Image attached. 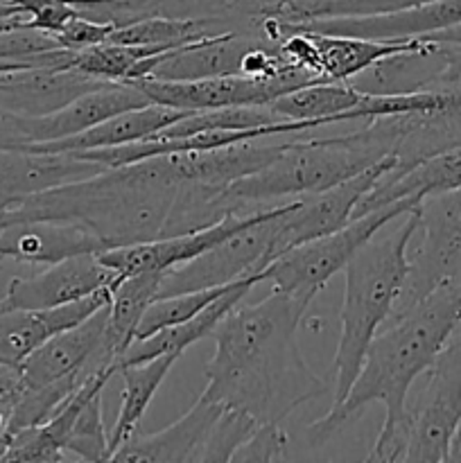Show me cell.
Wrapping results in <instances>:
<instances>
[{"mask_svg":"<svg viewBox=\"0 0 461 463\" xmlns=\"http://www.w3.org/2000/svg\"><path fill=\"white\" fill-rule=\"evenodd\" d=\"M310 303L271 289L258 303L240 301L215 328L203 393L258 423H283L328 383L303 360L296 330Z\"/></svg>","mask_w":461,"mask_h":463,"instance_id":"1","label":"cell"},{"mask_svg":"<svg viewBox=\"0 0 461 463\" xmlns=\"http://www.w3.org/2000/svg\"><path fill=\"white\" fill-rule=\"evenodd\" d=\"M461 324V276L438 285L414 306L393 312L375 333L360 375L339 407L307 428L310 448H324L360 419L371 402L384 405V423L366 461H405L409 389L434 364Z\"/></svg>","mask_w":461,"mask_h":463,"instance_id":"2","label":"cell"},{"mask_svg":"<svg viewBox=\"0 0 461 463\" xmlns=\"http://www.w3.org/2000/svg\"><path fill=\"white\" fill-rule=\"evenodd\" d=\"M387 222L343 267V303L339 310V339L333 360V407L351 393L375 333L391 317L409 274V247L419 231V208ZM398 217V220H400Z\"/></svg>","mask_w":461,"mask_h":463,"instance_id":"3","label":"cell"},{"mask_svg":"<svg viewBox=\"0 0 461 463\" xmlns=\"http://www.w3.org/2000/svg\"><path fill=\"white\" fill-rule=\"evenodd\" d=\"M389 156L393 134L384 116L357 122L355 129L337 136H292L269 165L233 181L229 194L244 211L294 202L353 179Z\"/></svg>","mask_w":461,"mask_h":463,"instance_id":"4","label":"cell"},{"mask_svg":"<svg viewBox=\"0 0 461 463\" xmlns=\"http://www.w3.org/2000/svg\"><path fill=\"white\" fill-rule=\"evenodd\" d=\"M289 203L292 202L262 208L249 224L226 235L202 256L163 271L156 298L224 288L249 276H262L267 265L287 251L283 242V224Z\"/></svg>","mask_w":461,"mask_h":463,"instance_id":"5","label":"cell"},{"mask_svg":"<svg viewBox=\"0 0 461 463\" xmlns=\"http://www.w3.org/2000/svg\"><path fill=\"white\" fill-rule=\"evenodd\" d=\"M420 203L411 199L387 203L364 215L353 217L342 229L328 235H319L307 242L296 244L280 253L262 271V280H269L271 288L312 303L321 289L330 283L337 271H343L353 256L382 229L387 222L398 220L405 213L414 211Z\"/></svg>","mask_w":461,"mask_h":463,"instance_id":"6","label":"cell"},{"mask_svg":"<svg viewBox=\"0 0 461 463\" xmlns=\"http://www.w3.org/2000/svg\"><path fill=\"white\" fill-rule=\"evenodd\" d=\"M425 375L414 405L405 410V461H447L461 420V324Z\"/></svg>","mask_w":461,"mask_h":463,"instance_id":"7","label":"cell"},{"mask_svg":"<svg viewBox=\"0 0 461 463\" xmlns=\"http://www.w3.org/2000/svg\"><path fill=\"white\" fill-rule=\"evenodd\" d=\"M99 369L118 373V351L108 337V303L81 324L50 337L18 364L23 387L27 389L54 384L80 389Z\"/></svg>","mask_w":461,"mask_h":463,"instance_id":"8","label":"cell"},{"mask_svg":"<svg viewBox=\"0 0 461 463\" xmlns=\"http://www.w3.org/2000/svg\"><path fill=\"white\" fill-rule=\"evenodd\" d=\"M419 233V244L409 247V274L393 312L414 306L438 285L461 276V188L420 202Z\"/></svg>","mask_w":461,"mask_h":463,"instance_id":"9","label":"cell"},{"mask_svg":"<svg viewBox=\"0 0 461 463\" xmlns=\"http://www.w3.org/2000/svg\"><path fill=\"white\" fill-rule=\"evenodd\" d=\"M312 81H324V77H316L307 71H292L287 75L269 77V80L226 75L193 81H167L145 77L136 81V86L147 95L149 102L183 109V111H206V109L271 104L280 95L292 93Z\"/></svg>","mask_w":461,"mask_h":463,"instance_id":"10","label":"cell"},{"mask_svg":"<svg viewBox=\"0 0 461 463\" xmlns=\"http://www.w3.org/2000/svg\"><path fill=\"white\" fill-rule=\"evenodd\" d=\"M116 279V271L102 265L98 253H77L32 276L12 279L0 303L5 310H48L90 297Z\"/></svg>","mask_w":461,"mask_h":463,"instance_id":"11","label":"cell"},{"mask_svg":"<svg viewBox=\"0 0 461 463\" xmlns=\"http://www.w3.org/2000/svg\"><path fill=\"white\" fill-rule=\"evenodd\" d=\"M393 170H396V158L389 156L380 161L378 165L369 167V170L360 172L357 176L342 181L333 188L294 199L289 203L283 224L285 249H292L296 244L307 242V240L319 238V235H328L348 224L364 194L371 193L373 185Z\"/></svg>","mask_w":461,"mask_h":463,"instance_id":"12","label":"cell"},{"mask_svg":"<svg viewBox=\"0 0 461 463\" xmlns=\"http://www.w3.org/2000/svg\"><path fill=\"white\" fill-rule=\"evenodd\" d=\"M285 3L287 0H111L107 21L125 25L147 16L194 18L215 23L226 32H253L267 36L262 18L278 16Z\"/></svg>","mask_w":461,"mask_h":463,"instance_id":"13","label":"cell"},{"mask_svg":"<svg viewBox=\"0 0 461 463\" xmlns=\"http://www.w3.org/2000/svg\"><path fill=\"white\" fill-rule=\"evenodd\" d=\"M267 208V206H265ZM262 208L249 213H235V215L224 217L217 224L208 229L193 231V233L170 235V238L149 240V242L129 244V247H116L99 251L98 258L102 265L116 271L118 276L140 274V271H167L172 267H179L183 262H190L193 258L202 256L206 249L215 247L217 242L238 231L240 226L249 224Z\"/></svg>","mask_w":461,"mask_h":463,"instance_id":"14","label":"cell"},{"mask_svg":"<svg viewBox=\"0 0 461 463\" xmlns=\"http://www.w3.org/2000/svg\"><path fill=\"white\" fill-rule=\"evenodd\" d=\"M104 84L108 81L95 80L75 68L27 66L0 71V111L23 118L48 116Z\"/></svg>","mask_w":461,"mask_h":463,"instance_id":"15","label":"cell"},{"mask_svg":"<svg viewBox=\"0 0 461 463\" xmlns=\"http://www.w3.org/2000/svg\"><path fill=\"white\" fill-rule=\"evenodd\" d=\"M224 405L202 392L179 420L152 434L134 432L111 461H206L208 443Z\"/></svg>","mask_w":461,"mask_h":463,"instance_id":"16","label":"cell"},{"mask_svg":"<svg viewBox=\"0 0 461 463\" xmlns=\"http://www.w3.org/2000/svg\"><path fill=\"white\" fill-rule=\"evenodd\" d=\"M461 23V0H429L416 7L400 9V12L380 14V16L360 18H319V21L287 23L289 27L324 34H346L362 36V39L400 41L420 39L434 32Z\"/></svg>","mask_w":461,"mask_h":463,"instance_id":"17","label":"cell"},{"mask_svg":"<svg viewBox=\"0 0 461 463\" xmlns=\"http://www.w3.org/2000/svg\"><path fill=\"white\" fill-rule=\"evenodd\" d=\"M149 104V98L136 84H104L99 89L89 90L72 99L71 104L59 111L39 118L18 116L23 136L27 145L50 143V140L77 136L108 118L118 116L129 109H138Z\"/></svg>","mask_w":461,"mask_h":463,"instance_id":"18","label":"cell"},{"mask_svg":"<svg viewBox=\"0 0 461 463\" xmlns=\"http://www.w3.org/2000/svg\"><path fill=\"white\" fill-rule=\"evenodd\" d=\"M111 285L80 301L48 310H0V364L18 366L34 348L54 335L89 319L95 310L107 306Z\"/></svg>","mask_w":461,"mask_h":463,"instance_id":"19","label":"cell"},{"mask_svg":"<svg viewBox=\"0 0 461 463\" xmlns=\"http://www.w3.org/2000/svg\"><path fill=\"white\" fill-rule=\"evenodd\" d=\"M104 251L90 231L71 222H14L0 226V260L18 265H54L77 253Z\"/></svg>","mask_w":461,"mask_h":463,"instance_id":"20","label":"cell"},{"mask_svg":"<svg viewBox=\"0 0 461 463\" xmlns=\"http://www.w3.org/2000/svg\"><path fill=\"white\" fill-rule=\"evenodd\" d=\"M260 41L271 39L253 34V32H224V34L165 52L152 68L149 77L167 81H193L208 80V77L240 75L244 54Z\"/></svg>","mask_w":461,"mask_h":463,"instance_id":"21","label":"cell"},{"mask_svg":"<svg viewBox=\"0 0 461 463\" xmlns=\"http://www.w3.org/2000/svg\"><path fill=\"white\" fill-rule=\"evenodd\" d=\"M190 111L183 109L165 107V104L149 102L145 107L129 109L118 116L108 118V120L99 122V125L90 127V129L81 131L77 136H68V138L50 140V143H36L27 145L23 149L30 152H50V154H72V152H93V149H111L120 147V145L138 143V140H147L152 136L161 134L176 120L188 116Z\"/></svg>","mask_w":461,"mask_h":463,"instance_id":"22","label":"cell"},{"mask_svg":"<svg viewBox=\"0 0 461 463\" xmlns=\"http://www.w3.org/2000/svg\"><path fill=\"white\" fill-rule=\"evenodd\" d=\"M260 280L262 276H249V279L238 280V283L230 285L220 298H215L211 306H206L202 312L190 317L188 321L167 326V328L158 330V333L149 335V337L136 339V342L120 355L118 369L125 364H140V362L154 360V357L167 355V353L183 355L185 348L202 342V339L211 337V335L215 333L217 326H220V321L224 319L240 301H244V298L249 297V292H251Z\"/></svg>","mask_w":461,"mask_h":463,"instance_id":"23","label":"cell"},{"mask_svg":"<svg viewBox=\"0 0 461 463\" xmlns=\"http://www.w3.org/2000/svg\"><path fill=\"white\" fill-rule=\"evenodd\" d=\"M456 188H461V145L443 149V152L416 163L402 175L382 176L373 185V190L366 193L364 199L357 203L353 217L364 215V213L387 206V203L400 202V199H411V202L420 203L429 194Z\"/></svg>","mask_w":461,"mask_h":463,"instance_id":"24","label":"cell"},{"mask_svg":"<svg viewBox=\"0 0 461 463\" xmlns=\"http://www.w3.org/2000/svg\"><path fill=\"white\" fill-rule=\"evenodd\" d=\"M310 34L315 36L316 52H319L321 77L330 81H351L373 63L420 43V39L380 41L346 34H324V32H310Z\"/></svg>","mask_w":461,"mask_h":463,"instance_id":"25","label":"cell"},{"mask_svg":"<svg viewBox=\"0 0 461 463\" xmlns=\"http://www.w3.org/2000/svg\"><path fill=\"white\" fill-rule=\"evenodd\" d=\"M364 93L348 81H312L292 93L280 95L269 104L283 120H307L324 127L353 122V111L360 107Z\"/></svg>","mask_w":461,"mask_h":463,"instance_id":"26","label":"cell"},{"mask_svg":"<svg viewBox=\"0 0 461 463\" xmlns=\"http://www.w3.org/2000/svg\"><path fill=\"white\" fill-rule=\"evenodd\" d=\"M179 357L181 355H176V353H167V355H158L154 360L140 362V364H125L118 369L122 378V402L116 425L108 434V461L118 448L129 441L131 434L138 432V425L147 411L149 402L156 396L158 387Z\"/></svg>","mask_w":461,"mask_h":463,"instance_id":"27","label":"cell"},{"mask_svg":"<svg viewBox=\"0 0 461 463\" xmlns=\"http://www.w3.org/2000/svg\"><path fill=\"white\" fill-rule=\"evenodd\" d=\"M116 375L99 369L75 392V419L66 441V455L77 461H108V437L104 430V387Z\"/></svg>","mask_w":461,"mask_h":463,"instance_id":"28","label":"cell"},{"mask_svg":"<svg viewBox=\"0 0 461 463\" xmlns=\"http://www.w3.org/2000/svg\"><path fill=\"white\" fill-rule=\"evenodd\" d=\"M161 276V271H140L113 280L108 298V337L116 346L118 360L134 344L145 310L156 301Z\"/></svg>","mask_w":461,"mask_h":463,"instance_id":"29","label":"cell"},{"mask_svg":"<svg viewBox=\"0 0 461 463\" xmlns=\"http://www.w3.org/2000/svg\"><path fill=\"white\" fill-rule=\"evenodd\" d=\"M163 50L143 48V45L98 43L90 48L75 50L71 66L84 75L95 77L108 84H136L149 77L152 68L163 57Z\"/></svg>","mask_w":461,"mask_h":463,"instance_id":"30","label":"cell"},{"mask_svg":"<svg viewBox=\"0 0 461 463\" xmlns=\"http://www.w3.org/2000/svg\"><path fill=\"white\" fill-rule=\"evenodd\" d=\"M220 25L211 21H194V18H170V16H147L138 21L116 25L108 41L122 45H143L156 48L163 52L224 34Z\"/></svg>","mask_w":461,"mask_h":463,"instance_id":"31","label":"cell"},{"mask_svg":"<svg viewBox=\"0 0 461 463\" xmlns=\"http://www.w3.org/2000/svg\"><path fill=\"white\" fill-rule=\"evenodd\" d=\"M429 0H287L278 18L285 23H306L319 18H360L400 12Z\"/></svg>","mask_w":461,"mask_h":463,"instance_id":"32","label":"cell"},{"mask_svg":"<svg viewBox=\"0 0 461 463\" xmlns=\"http://www.w3.org/2000/svg\"><path fill=\"white\" fill-rule=\"evenodd\" d=\"M230 285H224V288L199 289V292L174 294V297H165V298H156V301H154L152 306L145 310L138 330H136V339L149 337V335L158 333V330L167 328V326L188 321L190 317H194L197 312H202L203 307L211 306L215 298H220L221 294L230 288Z\"/></svg>","mask_w":461,"mask_h":463,"instance_id":"33","label":"cell"},{"mask_svg":"<svg viewBox=\"0 0 461 463\" xmlns=\"http://www.w3.org/2000/svg\"><path fill=\"white\" fill-rule=\"evenodd\" d=\"M287 459V434L283 423H260L233 461H283Z\"/></svg>","mask_w":461,"mask_h":463,"instance_id":"34","label":"cell"},{"mask_svg":"<svg viewBox=\"0 0 461 463\" xmlns=\"http://www.w3.org/2000/svg\"><path fill=\"white\" fill-rule=\"evenodd\" d=\"M25 147V136H23L18 116L7 111H0V149H23Z\"/></svg>","mask_w":461,"mask_h":463,"instance_id":"35","label":"cell"},{"mask_svg":"<svg viewBox=\"0 0 461 463\" xmlns=\"http://www.w3.org/2000/svg\"><path fill=\"white\" fill-rule=\"evenodd\" d=\"M420 39L434 41V43H443V45H452V48H461V23L456 25L447 27V30L434 32V34L420 36Z\"/></svg>","mask_w":461,"mask_h":463,"instance_id":"36","label":"cell"},{"mask_svg":"<svg viewBox=\"0 0 461 463\" xmlns=\"http://www.w3.org/2000/svg\"><path fill=\"white\" fill-rule=\"evenodd\" d=\"M14 369L12 366L0 364V407L9 401V393H12L14 387Z\"/></svg>","mask_w":461,"mask_h":463,"instance_id":"37","label":"cell"},{"mask_svg":"<svg viewBox=\"0 0 461 463\" xmlns=\"http://www.w3.org/2000/svg\"><path fill=\"white\" fill-rule=\"evenodd\" d=\"M447 461H461V420L456 425L455 434L450 441V452H447Z\"/></svg>","mask_w":461,"mask_h":463,"instance_id":"38","label":"cell"},{"mask_svg":"<svg viewBox=\"0 0 461 463\" xmlns=\"http://www.w3.org/2000/svg\"><path fill=\"white\" fill-rule=\"evenodd\" d=\"M18 9L14 7L9 0H0V18H9V16H16Z\"/></svg>","mask_w":461,"mask_h":463,"instance_id":"39","label":"cell"}]
</instances>
